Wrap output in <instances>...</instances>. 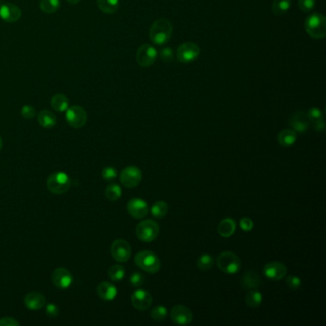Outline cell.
Returning <instances> with one entry per match:
<instances>
[{"label": "cell", "instance_id": "obj_48", "mask_svg": "<svg viewBox=\"0 0 326 326\" xmlns=\"http://www.w3.org/2000/svg\"><path fill=\"white\" fill-rule=\"evenodd\" d=\"M1 4H2V0H0V5H1Z\"/></svg>", "mask_w": 326, "mask_h": 326}, {"label": "cell", "instance_id": "obj_46", "mask_svg": "<svg viewBox=\"0 0 326 326\" xmlns=\"http://www.w3.org/2000/svg\"><path fill=\"white\" fill-rule=\"evenodd\" d=\"M70 4H78L80 2V0H67Z\"/></svg>", "mask_w": 326, "mask_h": 326}, {"label": "cell", "instance_id": "obj_35", "mask_svg": "<svg viewBox=\"0 0 326 326\" xmlns=\"http://www.w3.org/2000/svg\"><path fill=\"white\" fill-rule=\"evenodd\" d=\"M160 58L165 62H171L174 59V51L170 47H163L159 53Z\"/></svg>", "mask_w": 326, "mask_h": 326}, {"label": "cell", "instance_id": "obj_42", "mask_svg": "<svg viewBox=\"0 0 326 326\" xmlns=\"http://www.w3.org/2000/svg\"><path fill=\"white\" fill-rule=\"evenodd\" d=\"M59 309L58 305L54 303H48L46 305V315L50 318H57L59 316Z\"/></svg>", "mask_w": 326, "mask_h": 326}, {"label": "cell", "instance_id": "obj_23", "mask_svg": "<svg viewBox=\"0 0 326 326\" xmlns=\"http://www.w3.org/2000/svg\"><path fill=\"white\" fill-rule=\"evenodd\" d=\"M236 230V224L233 218H225L218 224V232L222 237H231Z\"/></svg>", "mask_w": 326, "mask_h": 326}, {"label": "cell", "instance_id": "obj_21", "mask_svg": "<svg viewBox=\"0 0 326 326\" xmlns=\"http://www.w3.org/2000/svg\"><path fill=\"white\" fill-rule=\"evenodd\" d=\"M97 293L103 301H113L117 296V289L108 281L100 282L97 288Z\"/></svg>", "mask_w": 326, "mask_h": 326}, {"label": "cell", "instance_id": "obj_33", "mask_svg": "<svg viewBox=\"0 0 326 326\" xmlns=\"http://www.w3.org/2000/svg\"><path fill=\"white\" fill-rule=\"evenodd\" d=\"M105 196L110 201H116L122 196V189L118 184L108 185L105 190Z\"/></svg>", "mask_w": 326, "mask_h": 326}, {"label": "cell", "instance_id": "obj_14", "mask_svg": "<svg viewBox=\"0 0 326 326\" xmlns=\"http://www.w3.org/2000/svg\"><path fill=\"white\" fill-rule=\"evenodd\" d=\"M263 273L271 280H280L287 275V267L282 262L273 261L264 266Z\"/></svg>", "mask_w": 326, "mask_h": 326}, {"label": "cell", "instance_id": "obj_20", "mask_svg": "<svg viewBox=\"0 0 326 326\" xmlns=\"http://www.w3.org/2000/svg\"><path fill=\"white\" fill-rule=\"evenodd\" d=\"M24 303L28 309L35 311V310L42 309L45 305L46 301H45V297L42 293L31 292L26 295L24 298Z\"/></svg>", "mask_w": 326, "mask_h": 326}, {"label": "cell", "instance_id": "obj_9", "mask_svg": "<svg viewBox=\"0 0 326 326\" xmlns=\"http://www.w3.org/2000/svg\"><path fill=\"white\" fill-rule=\"evenodd\" d=\"M142 178V170L135 166L126 167L120 173V180L126 188L137 187L141 183Z\"/></svg>", "mask_w": 326, "mask_h": 326}, {"label": "cell", "instance_id": "obj_40", "mask_svg": "<svg viewBox=\"0 0 326 326\" xmlns=\"http://www.w3.org/2000/svg\"><path fill=\"white\" fill-rule=\"evenodd\" d=\"M307 116H308L310 121H311V123H312V122L318 121V120H320V119H323V113H322V111H321L320 109L317 108V107H313V108L308 110Z\"/></svg>", "mask_w": 326, "mask_h": 326}, {"label": "cell", "instance_id": "obj_11", "mask_svg": "<svg viewBox=\"0 0 326 326\" xmlns=\"http://www.w3.org/2000/svg\"><path fill=\"white\" fill-rule=\"evenodd\" d=\"M66 121L73 128H81L87 122V113L82 106L74 105L66 110Z\"/></svg>", "mask_w": 326, "mask_h": 326}, {"label": "cell", "instance_id": "obj_1", "mask_svg": "<svg viewBox=\"0 0 326 326\" xmlns=\"http://www.w3.org/2000/svg\"><path fill=\"white\" fill-rule=\"evenodd\" d=\"M173 33V26L167 18L156 20L150 30V38L155 45L164 46L170 41Z\"/></svg>", "mask_w": 326, "mask_h": 326}, {"label": "cell", "instance_id": "obj_16", "mask_svg": "<svg viewBox=\"0 0 326 326\" xmlns=\"http://www.w3.org/2000/svg\"><path fill=\"white\" fill-rule=\"evenodd\" d=\"M20 8L13 3H3L0 5V18L7 23H15L21 17Z\"/></svg>", "mask_w": 326, "mask_h": 326}, {"label": "cell", "instance_id": "obj_47", "mask_svg": "<svg viewBox=\"0 0 326 326\" xmlns=\"http://www.w3.org/2000/svg\"><path fill=\"white\" fill-rule=\"evenodd\" d=\"M2 149V139H1V137H0V150Z\"/></svg>", "mask_w": 326, "mask_h": 326}, {"label": "cell", "instance_id": "obj_38", "mask_svg": "<svg viewBox=\"0 0 326 326\" xmlns=\"http://www.w3.org/2000/svg\"><path fill=\"white\" fill-rule=\"evenodd\" d=\"M316 6V0H299V7L301 11L309 13Z\"/></svg>", "mask_w": 326, "mask_h": 326}, {"label": "cell", "instance_id": "obj_15", "mask_svg": "<svg viewBox=\"0 0 326 326\" xmlns=\"http://www.w3.org/2000/svg\"><path fill=\"white\" fill-rule=\"evenodd\" d=\"M126 209L128 213L136 219L146 218L150 210L148 203L141 198H132L131 200L128 201Z\"/></svg>", "mask_w": 326, "mask_h": 326}, {"label": "cell", "instance_id": "obj_3", "mask_svg": "<svg viewBox=\"0 0 326 326\" xmlns=\"http://www.w3.org/2000/svg\"><path fill=\"white\" fill-rule=\"evenodd\" d=\"M134 261L138 267L141 268L142 271L150 274H156L157 272H159L161 268L159 258L153 251H139L135 256Z\"/></svg>", "mask_w": 326, "mask_h": 326}, {"label": "cell", "instance_id": "obj_34", "mask_svg": "<svg viewBox=\"0 0 326 326\" xmlns=\"http://www.w3.org/2000/svg\"><path fill=\"white\" fill-rule=\"evenodd\" d=\"M167 315V307L163 305H158L151 310V316L152 319L156 321H163Z\"/></svg>", "mask_w": 326, "mask_h": 326}, {"label": "cell", "instance_id": "obj_19", "mask_svg": "<svg viewBox=\"0 0 326 326\" xmlns=\"http://www.w3.org/2000/svg\"><path fill=\"white\" fill-rule=\"evenodd\" d=\"M240 284L242 286L243 289H245V290L257 289L261 285V277L253 270L247 271L244 273V275L241 277Z\"/></svg>", "mask_w": 326, "mask_h": 326}, {"label": "cell", "instance_id": "obj_32", "mask_svg": "<svg viewBox=\"0 0 326 326\" xmlns=\"http://www.w3.org/2000/svg\"><path fill=\"white\" fill-rule=\"evenodd\" d=\"M213 258L209 253H203L197 260V267L201 271H209L213 266Z\"/></svg>", "mask_w": 326, "mask_h": 326}, {"label": "cell", "instance_id": "obj_5", "mask_svg": "<svg viewBox=\"0 0 326 326\" xmlns=\"http://www.w3.org/2000/svg\"><path fill=\"white\" fill-rule=\"evenodd\" d=\"M158 223L152 219H146L141 221L136 228V234L142 242H152L159 234Z\"/></svg>", "mask_w": 326, "mask_h": 326}, {"label": "cell", "instance_id": "obj_13", "mask_svg": "<svg viewBox=\"0 0 326 326\" xmlns=\"http://www.w3.org/2000/svg\"><path fill=\"white\" fill-rule=\"evenodd\" d=\"M170 318L177 325H188L193 321V313L188 307L179 304L170 311Z\"/></svg>", "mask_w": 326, "mask_h": 326}, {"label": "cell", "instance_id": "obj_37", "mask_svg": "<svg viewBox=\"0 0 326 326\" xmlns=\"http://www.w3.org/2000/svg\"><path fill=\"white\" fill-rule=\"evenodd\" d=\"M144 282V276L140 272H134L130 276V284L135 288L141 287Z\"/></svg>", "mask_w": 326, "mask_h": 326}, {"label": "cell", "instance_id": "obj_12", "mask_svg": "<svg viewBox=\"0 0 326 326\" xmlns=\"http://www.w3.org/2000/svg\"><path fill=\"white\" fill-rule=\"evenodd\" d=\"M52 282L57 288L66 290L73 283V276L65 268H58L52 274Z\"/></svg>", "mask_w": 326, "mask_h": 326}, {"label": "cell", "instance_id": "obj_24", "mask_svg": "<svg viewBox=\"0 0 326 326\" xmlns=\"http://www.w3.org/2000/svg\"><path fill=\"white\" fill-rule=\"evenodd\" d=\"M51 106L58 112H65L69 108V100L63 94H56L51 99Z\"/></svg>", "mask_w": 326, "mask_h": 326}, {"label": "cell", "instance_id": "obj_10", "mask_svg": "<svg viewBox=\"0 0 326 326\" xmlns=\"http://www.w3.org/2000/svg\"><path fill=\"white\" fill-rule=\"evenodd\" d=\"M110 252L118 262H126L131 257V247L125 239H116L111 245Z\"/></svg>", "mask_w": 326, "mask_h": 326}, {"label": "cell", "instance_id": "obj_26", "mask_svg": "<svg viewBox=\"0 0 326 326\" xmlns=\"http://www.w3.org/2000/svg\"><path fill=\"white\" fill-rule=\"evenodd\" d=\"M291 0H274L272 4V12L276 17H281L291 9Z\"/></svg>", "mask_w": 326, "mask_h": 326}, {"label": "cell", "instance_id": "obj_39", "mask_svg": "<svg viewBox=\"0 0 326 326\" xmlns=\"http://www.w3.org/2000/svg\"><path fill=\"white\" fill-rule=\"evenodd\" d=\"M286 283L291 290H299L301 286V278L297 276H289L287 277Z\"/></svg>", "mask_w": 326, "mask_h": 326}, {"label": "cell", "instance_id": "obj_36", "mask_svg": "<svg viewBox=\"0 0 326 326\" xmlns=\"http://www.w3.org/2000/svg\"><path fill=\"white\" fill-rule=\"evenodd\" d=\"M118 175V171L116 168L113 167H104L101 171V176L106 181H112L114 180Z\"/></svg>", "mask_w": 326, "mask_h": 326}, {"label": "cell", "instance_id": "obj_18", "mask_svg": "<svg viewBox=\"0 0 326 326\" xmlns=\"http://www.w3.org/2000/svg\"><path fill=\"white\" fill-rule=\"evenodd\" d=\"M309 118L305 112H297L290 119V126L298 133H305L309 128Z\"/></svg>", "mask_w": 326, "mask_h": 326}, {"label": "cell", "instance_id": "obj_29", "mask_svg": "<svg viewBox=\"0 0 326 326\" xmlns=\"http://www.w3.org/2000/svg\"><path fill=\"white\" fill-rule=\"evenodd\" d=\"M262 301H263L262 294L260 293V291H258L257 289L250 290V292L246 297V303L248 306H250L251 308L259 307L262 303Z\"/></svg>", "mask_w": 326, "mask_h": 326}, {"label": "cell", "instance_id": "obj_41", "mask_svg": "<svg viewBox=\"0 0 326 326\" xmlns=\"http://www.w3.org/2000/svg\"><path fill=\"white\" fill-rule=\"evenodd\" d=\"M21 116L24 118V119H27V120H31L33 119L34 116H35V109L32 105H24L22 108H21Z\"/></svg>", "mask_w": 326, "mask_h": 326}, {"label": "cell", "instance_id": "obj_2", "mask_svg": "<svg viewBox=\"0 0 326 326\" xmlns=\"http://www.w3.org/2000/svg\"><path fill=\"white\" fill-rule=\"evenodd\" d=\"M306 33L315 40H322L326 37V18L321 14H313L305 19Z\"/></svg>", "mask_w": 326, "mask_h": 326}, {"label": "cell", "instance_id": "obj_6", "mask_svg": "<svg viewBox=\"0 0 326 326\" xmlns=\"http://www.w3.org/2000/svg\"><path fill=\"white\" fill-rule=\"evenodd\" d=\"M46 185L51 193L63 194L69 191L71 187V179L65 172L58 171L52 173L48 177Z\"/></svg>", "mask_w": 326, "mask_h": 326}, {"label": "cell", "instance_id": "obj_30", "mask_svg": "<svg viewBox=\"0 0 326 326\" xmlns=\"http://www.w3.org/2000/svg\"><path fill=\"white\" fill-rule=\"evenodd\" d=\"M126 276V270L122 265L115 264L109 268L108 276L112 281H121Z\"/></svg>", "mask_w": 326, "mask_h": 326}, {"label": "cell", "instance_id": "obj_27", "mask_svg": "<svg viewBox=\"0 0 326 326\" xmlns=\"http://www.w3.org/2000/svg\"><path fill=\"white\" fill-rule=\"evenodd\" d=\"M97 5L105 14H114L120 7V0H97Z\"/></svg>", "mask_w": 326, "mask_h": 326}, {"label": "cell", "instance_id": "obj_8", "mask_svg": "<svg viewBox=\"0 0 326 326\" xmlns=\"http://www.w3.org/2000/svg\"><path fill=\"white\" fill-rule=\"evenodd\" d=\"M158 58V51L151 44H142L137 51L136 59L140 66L151 67Z\"/></svg>", "mask_w": 326, "mask_h": 326}, {"label": "cell", "instance_id": "obj_17", "mask_svg": "<svg viewBox=\"0 0 326 326\" xmlns=\"http://www.w3.org/2000/svg\"><path fill=\"white\" fill-rule=\"evenodd\" d=\"M131 302L134 307L139 311L149 309L152 304V296L146 290H136L131 296Z\"/></svg>", "mask_w": 326, "mask_h": 326}, {"label": "cell", "instance_id": "obj_45", "mask_svg": "<svg viewBox=\"0 0 326 326\" xmlns=\"http://www.w3.org/2000/svg\"><path fill=\"white\" fill-rule=\"evenodd\" d=\"M312 123H313V126H314V128H315L316 131L321 132V131H323L325 129V123H324L323 119H320V120L312 122Z\"/></svg>", "mask_w": 326, "mask_h": 326}, {"label": "cell", "instance_id": "obj_25", "mask_svg": "<svg viewBox=\"0 0 326 326\" xmlns=\"http://www.w3.org/2000/svg\"><path fill=\"white\" fill-rule=\"evenodd\" d=\"M297 141V132L293 129H284L277 136V142L282 147H291Z\"/></svg>", "mask_w": 326, "mask_h": 326}, {"label": "cell", "instance_id": "obj_4", "mask_svg": "<svg viewBox=\"0 0 326 326\" xmlns=\"http://www.w3.org/2000/svg\"><path fill=\"white\" fill-rule=\"evenodd\" d=\"M218 267L228 275L237 274L242 266L241 260L232 251H223L218 257Z\"/></svg>", "mask_w": 326, "mask_h": 326}, {"label": "cell", "instance_id": "obj_22", "mask_svg": "<svg viewBox=\"0 0 326 326\" xmlns=\"http://www.w3.org/2000/svg\"><path fill=\"white\" fill-rule=\"evenodd\" d=\"M38 122L43 128H52L57 124V117L50 110L43 109L38 115Z\"/></svg>", "mask_w": 326, "mask_h": 326}, {"label": "cell", "instance_id": "obj_43", "mask_svg": "<svg viewBox=\"0 0 326 326\" xmlns=\"http://www.w3.org/2000/svg\"><path fill=\"white\" fill-rule=\"evenodd\" d=\"M240 228L242 229L244 232H250L252 229H253V226H255V223L253 221L251 220V218H244L240 220Z\"/></svg>", "mask_w": 326, "mask_h": 326}, {"label": "cell", "instance_id": "obj_28", "mask_svg": "<svg viewBox=\"0 0 326 326\" xmlns=\"http://www.w3.org/2000/svg\"><path fill=\"white\" fill-rule=\"evenodd\" d=\"M151 211L155 218H165L168 211V206L165 201H157L151 206Z\"/></svg>", "mask_w": 326, "mask_h": 326}, {"label": "cell", "instance_id": "obj_31", "mask_svg": "<svg viewBox=\"0 0 326 326\" xmlns=\"http://www.w3.org/2000/svg\"><path fill=\"white\" fill-rule=\"evenodd\" d=\"M60 7L59 0H41L40 1V9L46 14H53L57 12Z\"/></svg>", "mask_w": 326, "mask_h": 326}, {"label": "cell", "instance_id": "obj_7", "mask_svg": "<svg viewBox=\"0 0 326 326\" xmlns=\"http://www.w3.org/2000/svg\"><path fill=\"white\" fill-rule=\"evenodd\" d=\"M200 55V48L199 46L192 42H187L182 43L177 49V59L179 62L189 64L193 63L196 59L199 58Z\"/></svg>", "mask_w": 326, "mask_h": 326}, {"label": "cell", "instance_id": "obj_44", "mask_svg": "<svg viewBox=\"0 0 326 326\" xmlns=\"http://www.w3.org/2000/svg\"><path fill=\"white\" fill-rule=\"evenodd\" d=\"M20 323L14 318H0V326H19Z\"/></svg>", "mask_w": 326, "mask_h": 326}]
</instances>
